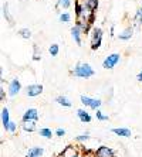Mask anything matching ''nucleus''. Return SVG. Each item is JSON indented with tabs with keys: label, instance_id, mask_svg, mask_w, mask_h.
<instances>
[{
	"label": "nucleus",
	"instance_id": "1",
	"mask_svg": "<svg viewBox=\"0 0 142 157\" xmlns=\"http://www.w3.org/2000/svg\"><path fill=\"white\" fill-rule=\"evenodd\" d=\"M74 77H78V78H91L94 75V70L90 64H85V62H78L77 67L74 68L73 71Z\"/></svg>",
	"mask_w": 142,
	"mask_h": 157
},
{
	"label": "nucleus",
	"instance_id": "2",
	"mask_svg": "<svg viewBox=\"0 0 142 157\" xmlns=\"http://www.w3.org/2000/svg\"><path fill=\"white\" fill-rule=\"evenodd\" d=\"M102 43V30L99 27H95L92 30V37H91V50H98L101 47Z\"/></svg>",
	"mask_w": 142,
	"mask_h": 157
},
{
	"label": "nucleus",
	"instance_id": "3",
	"mask_svg": "<svg viewBox=\"0 0 142 157\" xmlns=\"http://www.w3.org/2000/svg\"><path fill=\"white\" fill-rule=\"evenodd\" d=\"M120 58H121L120 54H111V55H108V57L104 59V62H102V67H104L105 70H112L114 67L120 62Z\"/></svg>",
	"mask_w": 142,
	"mask_h": 157
},
{
	"label": "nucleus",
	"instance_id": "4",
	"mask_svg": "<svg viewBox=\"0 0 142 157\" xmlns=\"http://www.w3.org/2000/svg\"><path fill=\"white\" fill-rule=\"evenodd\" d=\"M81 103L85 106H88V108H91V109H98L99 106H101V101L99 99H94V98H88V96L85 95H81Z\"/></svg>",
	"mask_w": 142,
	"mask_h": 157
},
{
	"label": "nucleus",
	"instance_id": "5",
	"mask_svg": "<svg viewBox=\"0 0 142 157\" xmlns=\"http://www.w3.org/2000/svg\"><path fill=\"white\" fill-rule=\"evenodd\" d=\"M41 92H43V86L39 85V84L27 85V88H26V94H27V96H37V95H40Z\"/></svg>",
	"mask_w": 142,
	"mask_h": 157
},
{
	"label": "nucleus",
	"instance_id": "6",
	"mask_svg": "<svg viewBox=\"0 0 142 157\" xmlns=\"http://www.w3.org/2000/svg\"><path fill=\"white\" fill-rule=\"evenodd\" d=\"M95 156L97 157H115V153H114L112 149H109V147H107V146H101L97 149Z\"/></svg>",
	"mask_w": 142,
	"mask_h": 157
},
{
	"label": "nucleus",
	"instance_id": "7",
	"mask_svg": "<svg viewBox=\"0 0 142 157\" xmlns=\"http://www.w3.org/2000/svg\"><path fill=\"white\" fill-rule=\"evenodd\" d=\"M39 119V112L37 109L31 108V109H27L23 115V122H27V121H37Z\"/></svg>",
	"mask_w": 142,
	"mask_h": 157
},
{
	"label": "nucleus",
	"instance_id": "8",
	"mask_svg": "<svg viewBox=\"0 0 142 157\" xmlns=\"http://www.w3.org/2000/svg\"><path fill=\"white\" fill-rule=\"evenodd\" d=\"M22 89V85L18 82V79H11L10 81V85H9V95L10 96H14L16 94H18Z\"/></svg>",
	"mask_w": 142,
	"mask_h": 157
},
{
	"label": "nucleus",
	"instance_id": "9",
	"mask_svg": "<svg viewBox=\"0 0 142 157\" xmlns=\"http://www.w3.org/2000/svg\"><path fill=\"white\" fill-rule=\"evenodd\" d=\"M81 33H83V31H81V29L77 26V24L71 29V36H73L74 41H75L78 45H81Z\"/></svg>",
	"mask_w": 142,
	"mask_h": 157
},
{
	"label": "nucleus",
	"instance_id": "10",
	"mask_svg": "<svg viewBox=\"0 0 142 157\" xmlns=\"http://www.w3.org/2000/svg\"><path fill=\"white\" fill-rule=\"evenodd\" d=\"M112 133H115L117 136H122V137H129L131 136V130L127 128H115L112 129Z\"/></svg>",
	"mask_w": 142,
	"mask_h": 157
},
{
	"label": "nucleus",
	"instance_id": "11",
	"mask_svg": "<svg viewBox=\"0 0 142 157\" xmlns=\"http://www.w3.org/2000/svg\"><path fill=\"white\" fill-rule=\"evenodd\" d=\"M77 116L80 117V121L81 122H84V123H85V122H91V116H90V113H88L87 110H84V109H78L77 110Z\"/></svg>",
	"mask_w": 142,
	"mask_h": 157
},
{
	"label": "nucleus",
	"instance_id": "12",
	"mask_svg": "<svg viewBox=\"0 0 142 157\" xmlns=\"http://www.w3.org/2000/svg\"><path fill=\"white\" fill-rule=\"evenodd\" d=\"M2 122H3V128L7 130L9 124H10V117H9V109L7 108H3V110H2Z\"/></svg>",
	"mask_w": 142,
	"mask_h": 157
},
{
	"label": "nucleus",
	"instance_id": "13",
	"mask_svg": "<svg viewBox=\"0 0 142 157\" xmlns=\"http://www.w3.org/2000/svg\"><path fill=\"white\" fill-rule=\"evenodd\" d=\"M22 128H23V130H26V132H34V130H36V121L23 122Z\"/></svg>",
	"mask_w": 142,
	"mask_h": 157
},
{
	"label": "nucleus",
	"instance_id": "14",
	"mask_svg": "<svg viewBox=\"0 0 142 157\" xmlns=\"http://www.w3.org/2000/svg\"><path fill=\"white\" fill-rule=\"evenodd\" d=\"M78 2H83V4H85L90 10H97L98 7V0H78Z\"/></svg>",
	"mask_w": 142,
	"mask_h": 157
},
{
	"label": "nucleus",
	"instance_id": "15",
	"mask_svg": "<svg viewBox=\"0 0 142 157\" xmlns=\"http://www.w3.org/2000/svg\"><path fill=\"white\" fill-rule=\"evenodd\" d=\"M132 33H134V29L132 27H128V29H125L122 33L120 34V40H129L132 37Z\"/></svg>",
	"mask_w": 142,
	"mask_h": 157
},
{
	"label": "nucleus",
	"instance_id": "16",
	"mask_svg": "<svg viewBox=\"0 0 142 157\" xmlns=\"http://www.w3.org/2000/svg\"><path fill=\"white\" fill-rule=\"evenodd\" d=\"M44 153V150L41 147H31L29 150V157H40Z\"/></svg>",
	"mask_w": 142,
	"mask_h": 157
},
{
	"label": "nucleus",
	"instance_id": "17",
	"mask_svg": "<svg viewBox=\"0 0 142 157\" xmlns=\"http://www.w3.org/2000/svg\"><path fill=\"white\" fill-rule=\"evenodd\" d=\"M57 102L60 103V105H63V106H67V108H70V106L73 105V103L70 102V99H67L66 96H57V99H55Z\"/></svg>",
	"mask_w": 142,
	"mask_h": 157
},
{
	"label": "nucleus",
	"instance_id": "18",
	"mask_svg": "<svg viewBox=\"0 0 142 157\" xmlns=\"http://www.w3.org/2000/svg\"><path fill=\"white\" fill-rule=\"evenodd\" d=\"M71 2L70 0H57V7L60 9H68Z\"/></svg>",
	"mask_w": 142,
	"mask_h": 157
},
{
	"label": "nucleus",
	"instance_id": "19",
	"mask_svg": "<svg viewBox=\"0 0 142 157\" xmlns=\"http://www.w3.org/2000/svg\"><path fill=\"white\" fill-rule=\"evenodd\" d=\"M18 34H20V37H22V38H30V37H31V31H30L29 29L18 30Z\"/></svg>",
	"mask_w": 142,
	"mask_h": 157
},
{
	"label": "nucleus",
	"instance_id": "20",
	"mask_svg": "<svg viewBox=\"0 0 142 157\" xmlns=\"http://www.w3.org/2000/svg\"><path fill=\"white\" fill-rule=\"evenodd\" d=\"M40 136H43V137H46V139H50L51 136H53V132H51L50 129H47V128L40 129Z\"/></svg>",
	"mask_w": 142,
	"mask_h": 157
},
{
	"label": "nucleus",
	"instance_id": "21",
	"mask_svg": "<svg viewBox=\"0 0 142 157\" xmlns=\"http://www.w3.org/2000/svg\"><path fill=\"white\" fill-rule=\"evenodd\" d=\"M3 16L4 17H6V20H7V21H13V20H11V17H10V13H9V4L7 3H4L3 4Z\"/></svg>",
	"mask_w": 142,
	"mask_h": 157
},
{
	"label": "nucleus",
	"instance_id": "22",
	"mask_svg": "<svg viewBox=\"0 0 142 157\" xmlns=\"http://www.w3.org/2000/svg\"><path fill=\"white\" fill-rule=\"evenodd\" d=\"M48 51H50V54L53 55V57H55V55L59 54V51H60L59 44H53V45H50V48H48Z\"/></svg>",
	"mask_w": 142,
	"mask_h": 157
},
{
	"label": "nucleus",
	"instance_id": "23",
	"mask_svg": "<svg viewBox=\"0 0 142 157\" xmlns=\"http://www.w3.org/2000/svg\"><path fill=\"white\" fill-rule=\"evenodd\" d=\"M60 21H63V23H70L71 21V16H70V13H63V14H60Z\"/></svg>",
	"mask_w": 142,
	"mask_h": 157
},
{
	"label": "nucleus",
	"instance_id": "24",
	"mask_svg": "<svg viewBox=\"0 0 142 157\" xmlns=\"http://www.w3.org/2000/svg\"><path fill=\"white\" fill-rule=\"evenodd\" d=\"M41 58V51H39V47L34 45V55H33V59L34 61H39Z\"/></svg>",
	"mask_w": 142,
	"mask_h": 157
},
{
	"label": "nucleus",
	"instance_id": "25",
	"mask_svg": "<svg viewBox=\"0 0 142 157\" xmlns=\"http://www.w3.org/2000/svg\"><path fill=\"white\" fill-rule=\"evenodd\" d=\"M88 139H90L88 133H84V135H80V136H77V137H75L77 142H84V140H88Z\"/></svg>",
	"mask_w": 142,
	"mask_h": 157
},
{
	"label": "nucleus",
	"instance_id": "26",
	"mask_svg": "<svg viewBox=\"0 0 142 157\" xmlns=\"http://www.w3.org/2000/svg\"><path fill=\"white\" fill-rule=\"evenodd\" d=\"M16 128H17V124H16L14 122H10V124H9V128H7V132H10V133H14Z\"/></svg>",
	"mask_w": 142,
	"mask_h": 157
},
{
	"label": "nucleus",
	"instance_id": "27",
	"mask_svg": "<svg viewBox=\"0 0 142 157\" xmlns=\"http://www.w3.org/2000/svg\"><path fill=\"white\" fill-rule=\"evenodd\" d=\"M135 18H136V21H138L139 24H142V7L138 10V13H136V17H135Z\"/></svg>",
	"mask_w": 142,
	"mask_h": 157
},
{
	"label": "nucleus",
	"instance_id": "28",
	"mask_svg": "<svg viewBox=\"0 0 142 157\" xmlns=\"http://www.w3.org/2000/svg\"><path fill=\"white\" fill-rule=\"evenodd\" d=\"M97 117H98L99 121H108V116L102 115V112H99V110H97Z\"/></svg>",
	"mask_w": 142,
	"mask_h": 157
},
{
	"label": "nucleus",
	"instance_id": "29",
	"mask_svg": "<svg viewBox=\"0 0 142 157\" xmlns=\"http://www.w3.org/2000/svg\"><path fill=\"white\" fill-rule=\"evenodd\" d=\"M55 135L59 136V137H63V136L66 135V130H64V129H57V130H55Z\"/></svg>",
	"mask_w": 142,
	"mask_h": 157
},
{
	"label": "nucleus",
	"instance_id": "30",
	"mask_svg": "<svg viewBox=\"0 0 142 157\" xmlns=\"http://www.w3.org/2000/svg\"><path fill=\"white\" fill-rule=\"evenodd\" d=\"M63 157H80V154H78V153H75V151H74V150H73L70 156H68V154H66V156H63Z\"/></svg>",
	"mask_w": 142,
	"mask_h": 157
},
{
	"label": "nucleus",
	"instance_id": "31",
	"mask_svg": "<svg viewBox=\"0 0 142 157\" xmlns=\"http://www.w3.org/2000/svg\"><path fill=\"white\" fill-rule=\"evenodd\" d=\"M0 99H2V101H4V89H3V88H0Z\"/></svg>",
	"mask_w": 142,
	"mask_h": 157
},
{
	"label": "nucleus",
	"instance_id": "32",
	"mask_svg": "<svg viewBox=\"0 0 142 157\" xmlns=\"http://www.w3.org/2000/svg\"><path fill=\"white\" fill-rule=\"evenodd\" d=\"M136 79H138L139 82H142V71H141V72L138 74V77H136Z\"/></svg>",
	"mask_w": 142,
	"mask_h": 157
},
{
	"label": "nucleus",
	"instance_id": "33",
	"mask_svg": "<svg viewBox=\"0 0 142 157\" xmlns=\"http://www.w3.org/2000/svg\"><path fill=\"white\" fill-rule=\"evenodd\" d=\"M27 157H29V156H27Z\"/></svg>",
	"mask_w": 142,
	"mask_h": 157
}]
</instances>
